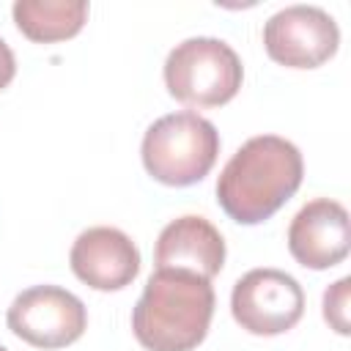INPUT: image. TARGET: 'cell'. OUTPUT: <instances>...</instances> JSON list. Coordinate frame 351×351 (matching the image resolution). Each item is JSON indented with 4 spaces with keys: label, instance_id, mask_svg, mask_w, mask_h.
Segmentation results:
<instances>
[{
    "label": "cell",
    "instance_id": "3",
    "mask_svg": "<svg viewBox=\"0 0 351 351\" xmlns=\"http://www.w3.org/2000/svg\"><path fill=\"white\" fill-rule=\"evenodd\" d=\"M143 165L151 178L167 186H189L208 176L219 154L217 126L192 112H170L156 118L143 134Z\"/></svg>",
    "mask_w": 351,
    "mask_h": 351
},
{
    "label": "cell",
    "instance_id": "5",
    "mask_svg": "<svg viewBox=\"0 0 351 351\" xmlns=\"http://www.w3.org/2000/svg\"><path fill=\"white\" fill-rule=\"evenodd\" d=\"M230 313L250 335L271 337L293 329L304 313V291L280 269H250L230 293Z\"/></svg>",
    "mask_w": 351,
    "mask_h": 351
},
{
    "label": "cell",
    "instance_id": "11",
    "mask_svg": "<svg viewBox=\"0 0 351 351\" xmlns=\"http://www.w3.org/2000/svg\"><path fill=\"white\" fill-rule=\"evenodd\" d=\"M16 27L38 44L66 41L77 36L88 19L85 0H16L14 8Z\"/></svg>",
    "mask_w": 351,
    "mask_h": 351
},
{
    "label": "cell",
    "instance_id": "6",
    "mask_svg": "<svg viewBox=\"0 0 351 351\" xmlns=\"http://www.w3.org/2000/svg\"><path fill=\"white\" fill-rule=\"evenodd\" d=\"M5 324L36 348H63L82 337L88 310L80 296L60 285H33L11 302Z\"/></svg>",
    "mask_w": 351,
    "mask_h": 351
},
{
    "label": "cell",
    "instance_id": "1",
    "mask_svg": "<svg viewBox=\"0 0 351 351\" xmlns=\"http://www.w3.org/2000/svg\"><path fill=\"white\" fill-rule=\"evenodd\" d=\"M299 148L280 134L250 137L217 178V203L239 225H258L277 214L302 186Z\"/></svg>",
    "mask_w": 351,
    "mask_h": 351
},
{
    "label": "cell",
    "instance_id": "2",
    "mask_svg": "<svg viewBox=\"0 0 351 351\" xmlns=\"http://www.w3.org/2000/svg\"><path fill=\"white\" fill-rule=\"evenodd\" d=\"M211 280L184 269H154L134 310L132 332L148 351H192L211 326Z\"/></svg>",
    "mask_w": 351,
    "mask_h": 351
},
{
    "label": "cell",
    "instance_id": "10",
    "mask_svg": "<svg viewBox=\"0 0 351 351\" xmlns=\"http://www.w3.org/2000/svg\"><path fill=\"white\" fill-rule=\"evenodd\" d=\"M154 263L156 269H184L211 280L225 266V239L206 217L184 214L162 228Z\"/></svg>",
    "mask_w": 351,
    "mask_h": 351
},
{
    "label": "cell",
    "instance_id": "8",
    "mask_svg": "<svg viewBox=\"0 0 351 351\" xmlns=\"http://www.w3.org/2000/svg\"><path fill=\"white\" fill-rule=\"evenodd\" d=\"M351 247V222L343 203L315 197L304 203L288 225V250L304 269H332Z\"/></svg>",
    "mask_w": 351,
    "mask_h": 351
},
{
    "label": "cell",
    "instance_id": "13",
    "mask_svg": "<svg viewBox=\"0 0 351 351\" xmlns=\"http://www.w3.org/2000/svg\"><path fill=\"white\" fill-rule=\"evenodd\" d=\"M14 74H16V58H14L11 47L0 38V90L14 80Z\"/></svg>",
    "mask_w": 351,
    "mask_h": 351
},
{
    "label": "cell",
    "instance_id": "7",
    "mask_svg": "<svg viewBox=\"0 0 351 351\" xmlns=\"http://www.w3.org/2000/svg\"><path fill=\"white\" fill-rule=\"evenodd\" d=\"M340 44V27L321 5H285L263 25V47L271 60L288 69H315L326 63Z\"/></svg>",
    "mask_w": 351,
    "mask_h": 351
},
{
    "label": "cell",
    "instance_id": "9",
    "mask_svg": "<svg viewBox=\"0 0 351 351\" xmlns=\"http://www.w3.org/2000/svg\"><path fill=\"white\" fill-rule=\"evenodd\" d=\"M69 263L85 285L96 291H121L140 271V250L123 230L96 225L74 239Z\"/></svg>",
    "mask_w": 351,
    "mask_h": 351
},
{
    "label": "cell",
    "instance_id": "12",
    "mask_svg": "<svg viewBox=\"0 0 351 351\" xmlns=\"http://www.w3.org/2000/svg\"><path fill=\"white\" fill-rule=\"evenodd\" d=\"M348 285H351V277H343L324 291V318L337 335L351 332V326H348Z\"/></svg>",
    "mask_w": 351,
    "mask_h": 351
},
{
    "label": "cell",
    "instance_id": "14",
    "mask_svg": "<svg viewBox=\"0 0 351 351\" xmlns=\"http://www.w3.org/2000/svg\"><path fill=\"white\" fill-rule=\"evenodd\" d=\"M0 351H8V348H5V346H0Z\"/></svg>",
    "mask_w": 351,
    "mask_h": 351
},
{
    "label": "cell",
    "instance_id": "4",
    "mask_svg": "<svg viewBox=\"0 0 351 351\" xmlns=\"http://www.w3.org/2000/svg\"><path fill=\"white\" fill-rule=\"evenodd\" d=\"M244 80L236 49L214 36H192L176 44L165 60L167 93L189 107L228 104Z\"/></svg>",
    "mask_w": 351,
    "mask_h": 351
}]
</instances>
